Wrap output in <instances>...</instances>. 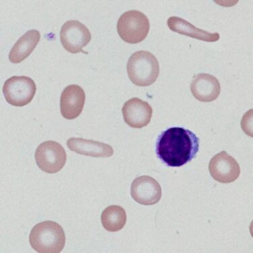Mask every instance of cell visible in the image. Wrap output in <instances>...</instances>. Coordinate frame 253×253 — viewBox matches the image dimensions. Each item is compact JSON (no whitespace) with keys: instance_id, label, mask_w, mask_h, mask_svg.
<instances>
[{"instance_id":"obj_15","label":"cell","mask_w":253,"mask_h":253,"mask_svg":"<svg viewBox=\"0 0 253 253\" xmlns=\"http://www.w3.org/2000/svg\"><path fill=\"white\" fill-rule=\"evenodd\" d=\"M40 31L32 29L28 31L16 42L9 53V60L14 64L23 62L30 55L40 42Z\"/></svg>"},{"instance_id":"obj_5","label":"cell","mask_w":253,"mask_h":253,"mask_svg":"<svg viewBox=\"0 0 253 253\" xmlns=\"http://www.w3.org/2000/svg\"><path fill=\"white\" fill-rule=\"evenodd\" d=\"M36 89V84L30 77L14 76L5 81L2 90L9 104L23 107L33 100Z\"/></svg>"},{"instance_id":"obj_10","label":"cell","mask_w":253,"mask_h":253,"mask_svg":"<svg viewBox=\"0 0 253 253\" xmlns=\"http://www.w3.org/2000/svg\"><path fill=\"white\" fill-rule=\"evenodd\" d=\"M122 111L125 123L134 128L147 126L153 115V108L149 103L136 97L127 101Z\"/></svg>"},{"instance_id":"obj_8","label":"cell","mask_w":253,"mask_h":253,"mask_svg":"<svg viewBox=\"0 0 253 253\" xmlns=\"http://www.w3.org/2000/svg\"><path fill=\"white\" fill-rule=\"evenodd\" d=\"M209 170L214 180L223 184L234 182L241 174L239 164L224 151L211 160Z\"/></svg>"},{"instance_id":"obj_6","label":"cell","mask_w":253,"mask_h":253,"mask_svg":"<svg viewBox=\"0 0 253 253\" xmlns=\"http://www.w3.org/2000/svg\"><path fill=\"white\" fill-rule=\"evenodd\" d=\"M35 161L42 171L48 173L60 171L65 166L66 153L60 143L47 140L41 143L35 155Z\"/></svg>"},{"instance_id":"obj_9","label":"cell","mask_w":253,"mask_h":253,"mask_svg":"<svg viewBox=\"0 0 253 253\" xmlns=\"http://www.w3.org/2000/svg\"><path fill=\"white\" fill-rule=\"evenodd\" d=\"M162 191L158 181L149 176L141 175L133 181L131 196L136 203L143 206H153L162 198Z\"/></svg>"},{"instance_id":"obj_2","label":"cell","mask_w":253,"mask_h":253,"mask_svg":"<svg viewBox=\"0 0 253 253\" xmlns=\"http://www.w3.org/2000/svg\"><path fill=\"white\" fill-rule=\"evenodd\" d=\"M32 248L40 253L62 252L66 244V235L58 223L45 221L33 227L29 236Z\"/></svg>"},{"instance_id":"obj_14","label":"cell","mask_w":253,"mask_h":253,"mask_svg":"<svg viewBox=\"0 0 253 253\" xmlns=\"http://www.w3.org/2000/svg\"><path fill=\"white\" fill-rule=\"evenodd\" d=\"M168 26L173 32L203 42H215L220 38V35L218 33H211L202 30L195 27L183 18L177 16H171L169 18L168 20Z\"/></svg>"},{"instance_id":"obj_7","label":"cell","mask_w":253,"mask_h":253,"mask_svg":"<svg viewBox=\"0 0 253 253\" xmlns=\"http://www.w3.org/2000/svg\"><path fill=\"white\" fill-rule=\"evenodd\" d=\"M60 36L63 47L72 53H84L83 47L91 40L88 28L75 20H68L62 25Z\"/></svg>"},{"instance_id":"obj_11","label":"cell","mask_w":253,"mask_h":253,"mask_svg":"<svg viewBox=\"0 0 253 253\" xmlns=\"http://www.w3.org/2000/svg\"><path fill=\"white\" fill-rule=\"evenodd\" d=\"M85 102L84 90L77 84L66 86L61 94L60 111L63 117L68 120L78 118L82 113Z\"/></svg>"},{"instance_id":"obj_12","label":"cell","mask_w":253,"mask_h":253,"mask_svg":"<svg viewBox=\"0 0 253 253\" xmlns=\"http://www.w3.org/2000/svg\"><path fill=\"white\" fill-rule=\"evenodd\" d=\"M191 90L197 100L211 102L220 94V83L213 75L200 73L194 77L191 84Z\"/></svg>"},{"instance_id":"obj_4","label":"cell","mask_w":253,"mask_h":253,"mask_svg":"<svg viewBox=\"0 0 253 253\" xmlns=\"http://www.w3.org/2000/svg\"><path fill=\"white\" fill-rule=\"evenodd\" d=\"M150 24L148 18L138 10H129L120 17L117 24L118 35L126 43L136 44L145 40Z\"/></svg>"},{"instance_id":"obj_3","label":"cell","mask_w":253,"mask_h":253,"mask_svg":"<svg viewBox=\"0 0 253 253\" xmlns=\"http://www.w3.org/2000/svg\"><path fill=\"white\" fill-rule=\"evenodd\" d=\"M127 73L133 84L147 86L156 82L160 74V64L153 53L138 51L132 53L127 63Z\"/></svg>"},{"instance_id":"obj_16","label":"cell","mask_w":253,"mask_h":253,"mask_svg":"<svg viewBox=\"0 0 253 253\" xmlns=\"http://www.w3.org/2000/svg\"><path fill=\"white\" fill-rule=\"evenodd\" d=\"M127 215L125 209L121 206H109L101 214V223L103 228L109 232L121 230L126 223Z\"/></svg>"},{"instance_id":"obj_1","label":"cell","mask_w":253,"mask_h":253,"mask_svg":"<svg viewBox=\"0 0 253 253\" xmlns=\"http://www.w3.org/2000/svg\"><path fill=\"white\" fill-rule=\"evenodd\" d=\"M199 138L182 127H171L164 131L157 140V156L169 167H181L197 156Z\"/></svg>"},{"instance_id":"obj_13","label":"cell","mask_w":253,"mask_h":253,"mask_svg":"<svg viewBox=\"0 0 253 253\" xmlns=\"http://www.w3.org/2000/svg\"><path fill=\"white\" fill-rule=\"evenodd\" d=\"M67 146L74 152L93 158H110L114 153V149L108 144L83 138H69Z\"/></svg>"}]
</instances>
